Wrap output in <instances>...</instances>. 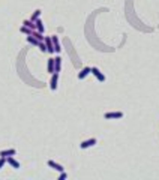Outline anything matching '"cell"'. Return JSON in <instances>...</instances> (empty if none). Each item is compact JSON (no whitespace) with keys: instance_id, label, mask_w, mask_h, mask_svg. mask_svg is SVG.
<instances>
[{"instance_id":"cell-18","label":"cell","mask_w":159,"mask_h":180,"mask_svg":"<svg viewBox=\"0 0 159 180\" xmlns=\"http://www.w3.org/2000/svg\"><path fill=\"white\" fill-rule=\"evenodd\" d=\"M8 162V158H5V156H0V170L5 167V164Z\"/></svg>"},{"instance_id":"cell-5","label":"cell","mask_w":159,"mask_h":180,"mask_svg":"<svg viewBox=\"0 0 159 180\" xmlns=\"http://www.w3.org/2000/svg\"><path fill=\"white\" fill-rule=\"evenodd\" d=\"M92 74H93V75L96 77L98 81H101V83H104V81H105V75H104V74H102V72L99 71L98 68H92Z\"/></svg>"},{"instance_id":"cell-4","label":"cell","mask_w":159,"mask_h":180,"mask_svg":"<svg viewBox=\"0 0 159 180\" xmlns=\"http://www.w3.org/2000/svg\"><path fill=\"white\" fill-rule=\"evenodd\" d=\"M45 45H47V51L50 53V54H53V53H56L54 42H53V39H51V38H45Z\"/></svg>"},{"instance_id":"cell-11","label":"cell","mask_w":159,"mask_h":180,"mask_svg":"<svg viewBox=\"0 0 159 180\" xmlns=\"http://www.w3.org/2000/svg\"><path fill=\"white\" fill-rule=\"evenodd\" d=\"M51 39H53V42H54L56 53H60V51H62V47H60V42H59V38H57L56 35H53V36H51Z\"/></svg>"},{"instance_id":"cell-1","label":"cell","mask_w":159,"mask_h":180,"mask_svg":"<svg viewBox=\"0 0 159 180\" xmlns=\"http://www.w3.org/2000/svg\"><path fill=\"white\" fill-rule=\"evenodd\" d=\"M57 83H59V72H54V74H51V81H50V89L53 92L57 89Z\"/></svg>"},{"instance_id":"cell-9","label":"cell","mask_w":159,"mask_h":180,"mask_svg":"<svg viewBox=\"0 0 159 180\" xmlns=\"http://www.w3.org/2000/svg\"><path fill=\"white\" fill-rule=\"evenodd\" d=\"M15 155H17V150L15 149H8V150H2V152H0V156H5V158L15 156Z\"/></svg>"},{"instance_id":"cell-7","label":"cell","mask_w":159,"mask_h":180,"mask_svg":"<svg viewBox=\"0 0 159 180\" xmlns=\"http://www.w3.org/2000/svg\"><path fill=\"white\" fill-rule=\"evenodd\" d=\"M47 71L50 72V74H54V72H56V59H48Z\"/></svg>"},{"instance_id":"cell-2","label":"cell","mask_w":159,"mask_h":180,"mask_svg":"<svg viewBox=\"0 0 159 180\" xmlns=\"http://www.w3.org/2000/svg\"><path fill=\"white\" fill-rule=\"evenodd\" d=\"M96 143H98L96 138H90V140H86V141H83L81 144H80V147H81V149H89V147H92V146H95Z\"/></svg>"},{"instance_id":"cell-10","label":"cell","mask_w":159,"mask_h":180,"mask_svg":"<svg viewBox=\"0 0 159 180\" xmlns=\"http://www.w3.org/2000/svg\"><path fill=\"white\" fill-rule=\"evenodd\" d=\"M8 164L12 167V168H15V170H18L20 167H21V165H20V162H18V161H15V159L12 158V156H8Z\"/></svg>"},{"instance_id":"cell-3","label":"cell","mask_w":159,"mask_h":180,"mask_svg":"<svg viewBox=\"0 0 159 180\" xmlns=\"http://www.w3.org/2000/svg\"><path fill=\"white\" fill-rule=\"evenodd\" d=\"M107 120H113V119H122L123 117V113L122 111H114V113H107L104 116Z\"/></svg>"},{"instance_id":"cell-8","label":"cell","mask_w":159,"mask_h":180,"mask_svg":"<svg viewBox=\"0 0 159 180\" xmlns=\"http://www.w3.org/2000/svg\"><path fill=\"white\" fill-rule=\"evenodd\" d=\"M89 74H92V68H89V66H87V68H83L81 72L78 74V80H84Z\"/></svg>"},{"instance_id":"cell-6","label":"cell","mask_w":159,"mask_h":180,"mask_svg":"<svg viewBox=\"0 0 159 180\" xmlns=\"http://www.w3.org/2000/svg\"><path fill=\"white\" fill-rule=\"evenodd\" d=\"M47 164H48V167H50V168H53V170H56V171H59V173H62V171H65V168H63V165H60V164H57V162H54V161H48Z\"/></svg>"},{"instance_id":"cell-19","label":"cell","mask_w":159,"mask_h":180,"mask_svg":"<svg viewBox=\"0 0 159 180\" xmlns=\"http://www.w3.org/2000/svg\"><path fill=\"white\" fill-rule=\"evenodd\" d=\"M39 50H41L42 53H45V51H47V45H45V41L39 44Z\"/></svg>"},{"instance_id":"cell-15","label":"cell","mask_w":159,"mask_h":180,"mask_svg":"<svg viewBox=\"0 0 159 180\" xmlns=\"http://www.w3.org/2000/svg\"><path fill=\"white\" fill-rule=\"evenodd\" d=\"M20 32H21V33H24V35H27V36L33 33V30H32L30 27H27V26H24V24L21 26V29H20Z\"/></svg>"},{"instance_id":"cell-13","label":"cell","mask_w":159,"mask_h":180,"mask_svg":"<svg viewBox=\"0 0 159 180\" xmlns=\"http://www.w3.org/2000/svg\"><path fill=\"white\" fill-rule=\"evenodd\" d=\"M27 42L32 44V45H36V47H39V44H41V41H38V39L33 36V35H29V36H27Z\"/></svg>"},{"instance_id":"cell-12","label":"cell","mask_w":159,"mask_h":180,"mask_svg":"<svg viewBox=\"0 0 159 180\" xmlns=\"http://www.w3.org/2000/svg\"><path fill=\"white\" fill-rule=\"evenodd\" d=\"M35 23H36V30L41 32V33H44V32H45V26H44V21H42V20L38 18Z\"/></svg>"},{"instance_id":"cell-16","label":"cell","mask_w":159,"mask_h":180,"mask_svg":"<svg viewBox=\"0 0 159 180\" xmlns=\"http://www.w3.org/2000/svg\"><path fill=\"white\" fill-rule=\"evenodd\" d=\"M41 14H42V11H41V9H36L35 12H33V15L30 17V20H32V21H33V23H35V21H36V20H38L39 17H41Z\"/></svg>"},{"instance_id":"cell-20","label":"cell","mask_w":159,"mask_h":180,"mask_svg":"<svg viewBox=\"0 0 159 180\" xmlns=\"http://www.w3.org/2000/svg\"><path fill=\"white\" fill-rule=\"evenodd\" d=\"M66 177H68V174H66L65 171H62V173H60V176H59V180H65Z\"/></svg>"},{"instance_id":"cell-17","label":"cell","mask_w":159,"mask_h":180,"mask_svg":"<svg viewBox=\"0 0 159 180\" xmlns=\"http://www.w3.org/2000/svg\"><path fill=\"white\" fill-rule=\"evenodd\" d=\"M60 69H62V59L60 57H56V72H60Z\"/></svg>"},{"instance_id":"cell-14","label":"cell","mask_w":159,"mask_h":180,"mask_svg":"<svg viewBox=\"0 0 159 180\" xmlns=\"http://www.w3.org/2000/svg\"><path fill=\"white\" fill-rule=\"evenodd\" d=\"M33 36H35L38 41H41V42H44L45 41V38H44V33H41V32H38V30H33V33H32Z\"/></svg>"}]
</instances>
